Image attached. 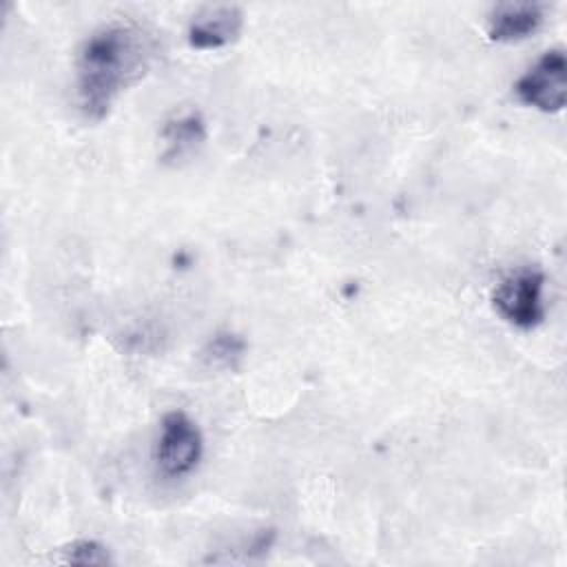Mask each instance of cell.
<instances>
[{"instance_id": "obj_3", "label": "cell", "mask_w": 567, "mask_h": 567, "mask_svg": "<svg viewBox=\"0 0 567 567\" xmlns=\"http://www.w3.org/2000/svg\"><path fill=\"white\" fill-rule=\"evenodd\" d=\"M204 456V434L197 421L184 410L162 414L153 461L166 478H182L197 470Z\"/></svg>"}, {"instance_id": "obj_9", "label": "cell", "mask_w": 567, "mask_h": 567, "mask_svg": "<svg viewBox=\"0 0 567 567\" xmlns=\"http://www.w3.org/2000/svg\"><path fill=\"white\" fill-rule=\"evenodd\" d=\"M244 352V343L235 337V334H215L208 346H206V357L213 363H221V365H233V359H239Z\"/></svg>"}, {"instance_id": "obj_4", "label": "cell", "mask_w": 567, "mask_h": 567, "mask_svg": "<svg viewBox=\"0 0 567 567\" xmlns=\"http://www.w3.org/2000/svg\"><path fill=\"white\" fill-rule=\"evenodd\" d=\"M518 102L540 113H560L567 104V58L560 47L543 51L514 82Z\"/></svg>"}, {"instance_id": "obj_1", "label": "cell", "mask_w": 567, "mask_h": 567, "mask_svg": "<svg viewBox=\"0 0 567 567\" xmlns=\"http://www.w3.org/2000/svg\"><path fill=\"white\" fill-rule=\"evenodd\" d=\"M157 55V35L133 20L91 31L75 55V100L91 122L104 120L120 95L135 86Z\"/></svg>"}, {"instance_id": "obj_7", "label": "cell", "mask_w": 567, "mask_h": 567, "mask_svg": "<svg viewBox=\"0 0 567 567\" xmlns=\"http://www.w3.org/2000/svg\"><path fill=\"white\" fill-rule=\"evenodd\" d=\"M164 140H166V159H182L190 155L204 140H206V128L204 122L197 113H186L175 120H171L164 128Z\"/></svg>"}, {"instance_id": "obj_8", "label": "cell", "mask_w": 567, "mask_h": 567, "mask_svg": "<svg viewBox=\"0 0 567 567\" xmlns=\"http://www.w3.org/2000/svg\"><path fill=\"white\" fill-rule=\"evenodd\" d=\"M62 551V563H73V565H106L111 563L109 547L93 540V538H78L69 543Z\"/></svg>"}, {"instance_id": "obj_5", "label": "cell", "mask_w": 567, "mask_h": 567, "mask_svg": "<svg viewBox=\"0 0 567 567\" xmlns=\"http://www.w3.org/2000/svg\"><path fill=\"white\" fill-rule=\"evenodd\" d=\"M244 18L239 4H206L190 16L186 40L197 51L224 49L239 38Z\"/></svg>"}, {"instance_id": "obj_6", "label": "cell", "mask_w": 567, "mask_h": 567, "mask_svg": "<svg viewBox=\"0 0 567 567\" xmlns=\"http://www.w3.org/2000/svg\"><path fill=\"white\" fill-rule=\"evenodd\" d=\"M545 22L538 2H498L487 13V35L494 42H520L532 38Z\"/></svg>"}, {"instance_id": "obj_2", "label": "cell", "mask_w": 567, "mask_h": 567, "mask_svg": "<svg viewBox=\"0 0 567 567\" xmlns=\"http://www.w3.org/2000/svg\"><path fill=\"white\" fill-rule=\"evenodd\" d=\"M494 312L518 330H534L545 321V272L536 266H520L494 286Z\"/></svg>"}]
</instances>
